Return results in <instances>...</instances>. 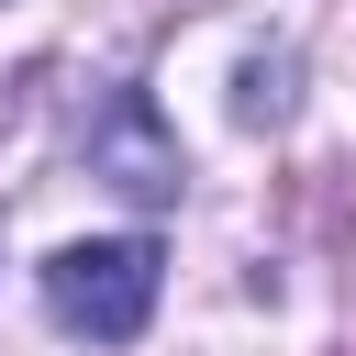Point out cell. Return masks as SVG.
Segmentation results:
<instances>
[{
	"label": "cell",
	"mask_w": 356,
	"mask_h": 356,
	"mask_svg": "<svg viewBox=\"0 0 356 356\" xmlns=\"http://www.w3.org/2000/svg\"><path fill=\"white\" fill-rule=\"evenodd\" d=\"M245 122H289V56H256L245 67V100H234Z\"/></svg>",
	"instance_id": "obj_3"
},
{
	"label": "cell",
	"mask_w": 356,
	"mask_h": 356,
	"mask_svg": "<svg viewBox=\"0 0 356 356\" xmlns=\"http://www.w3.org/2000/svg\"><path fill=\"white\" fill-rule=\"evenodd\" d=\"M89 178H111V189H122V200H145V211H167V200H178V178H189V167H178V134L156 122V100H145V89H111V100L89 111Z\"/></svg>",
	"instance_id": "obj_2"
},
{
	"label": "cell",
	"mask_w": 356,
	"mask_h": 356,
	"mask_svg": "<svg viewBox=\"0 0 356 356\" xmlns=\"http://www.w3.org/2000/svg\"><path fill=\"white\" fill-rule=\"evenodd\" d=\"M156 245L145 234H89V245H56L44 256V312L78 334V345H134L145 312H156Z\"/></svg>",
	"instance_id": "obj_1"
}]
</instances>
